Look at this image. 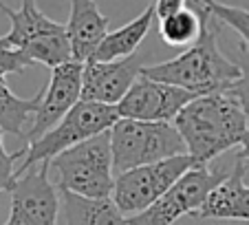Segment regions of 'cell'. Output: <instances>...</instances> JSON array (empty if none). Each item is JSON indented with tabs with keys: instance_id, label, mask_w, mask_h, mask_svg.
<instances>
[{
	"instance_id": "19",
	"label": "cell",
	"mask_w": 249,
	"mask_h": 225,
	"mask_svg": "<svg viewBox=\"0 0 249 225\" xmlns=\"http://www.w3.org/2000/svg\"><path fill=\"white\" fill-rule=\"evenodd\" d=\"M198 2L205 5L212 16H216V20L221 24H225L231 31L238 33L243 47L249 51V9L225 5V2H218V0H198Z\"/></svg>"
},
{
	"instance_id": "17",
	"label": "cell",
	"mask_w": 249,
	"mask_h": 225,
	"mask_svg": "<svg viewBox=\"0 0 249 225\" xmlns=\"http://www.w3.org/2000/svg\"><path fill=\"white\" fill-rule=\"evenodd\" d=\"M42 99V91L36 97H18L0 73V128L16 137H24V124L36 115Z\"/></svg>"
},
{
	"instance_id": "2",
	"label": "cell",
	"mask_w": 249,
	"mask_h": 225,
	"mask_svg": "<svg viewBox=\"0 0 249 225\" xmlns=\"http://www.w3.org/2000/svg\"><path fill=\"white\" fill-rule=\"evenodd\" d=\"M174 126L188 146V155L196 164H212L243 144L249 115L230 93H210L194 97L174 117Z\"/></svg>"
},
{
	"instance_id": "6",
	"label": "cell",
	"mask_w": 249,
	"mask_h": 225,
	"mask_svg": "<svg viewBox=\"0 0 249 225\" xmlns=\"http://www.w3.org/2000/svg\"><path fill=\"white\" fill-rule=\"evenodd\" d=\"M119 117L122 115H119L117 106H113V104L80 99L51 131H47L42 137L29 141L24 146V157L22 164L18 166V177L24 170L33 168L36 164L51 161L55 155H60L62 150L82 144V141L99 135V132L110 131Z\"/></svg>"
},
{
	"instance_id": "15",
	"label": "cell",
	"mask_w": 249,
	"mask_h": 225,
	"mask_svg": "<svg viewBox=\"0 0 249 225\" xmlns=\"http://www.w3.org/2000/svg\"><path fill=\"white\" fill-rule=\"evenodd\" d=\"M60 219L64 225H130L113 197L93 199L60 190Z\"/></svg>"
},
{
	"instance_id": "5",
	"label": "cell",
	"mask_w": 249,
	"mask_h": 225,
	"mask_svg": "<svg viewBox=\"0 0 249 225\" xmlns=\"http://www.w3.org/2000/svg\"><path fill=\"white\" fill-rule=\"evenodd\" d=\"M110 148L117 174L137 166L188 155V146L174 124L143 122L130 117H119L110 128Z\"/></svg>"
},
{
	"instance_id": "12",
	"label": "cell",
	"mask_w": 249,
	"mask_h": 225,
	"mask_svg": "<svg viewBox=\"0 0 249 225\" xmlns=\"http://www.w3.org/2000/svg\"><path fill=\"white\" fill-rule=\"evenodd\" d=\"M143 71V57L132 53L110 62L89 60L82 73V99L117 106Z\"/></svg>"
},
{
	"instance_id": "11",
	"label": "cell",
	"mask_w": 249,
	"mask_h": 225,
	"mask_svg": "<svg viewBox=\"0 0 249 225\" xmlns=\"http://www.w3.org/2000/svg\"><path fill=\"white\" fill-rule=\"evenodd\" d=\"M82 73H84V62L80 60H69L51 69V77H49V84L42 89V99H40V106L33 115V124L22 137L24 141H33L42 137L80 102Z\"/></svg>"
},
{
	"instance_id": "13",
	"label": "cell",
	"mask_w": 249,
	"mask_h": 225,
	"mask_svg": "<svg viewBox=\"0 0 249 225\" xmlns=\"http://www.w3.org/2000/svg\"><path fill=\"white\" fill-rule=\"evenodd\" d=\"M196 219L212 221H247L249 223V181L247 161L236 152L231 170L203 201Z\"/></svg>"
},
{
	"instance_id": "18",
	"label": "cell",
	"mask_w": 249,
	"mask_h": 225,
	"mask_svg": "<svg viewBox=\"0 0 249 225\" xmlns=\"http://www.w3.org/2000/svg\"><path fill=\"white\" fill-rule=\"evenodd\" d=\"M203 20L196 7H181L172 14L159 18V36L168 47L188 49L201 36Z\"/></svg>"
},
{
	"instance_id": "3",
	"label": "cell",
	"mask_w": 249,
	"mask_h": 225,
	"mask_svg": "<svg viewBox=\"0 0 249 225\" xmlns=\"http://www.w3.org/2000/svg\"><path fill=\"white\" fill-rule=\"evenodd\" d=\"M0 9L9 18V33L5 40L14 49L22 51L33 64L40 62L49 69H55L69 60H75L66 24L55 22L42 14L38 0H22L18 9L0 0Z\"/></svg>"
},
{
	"instance_id": "4",
	"label": "cell",
	"mask_w": 249,
	"mask_h": 225,
	"mask_svg": "<svg viewBox=\"0 0 249 225\" xmlns=\"http://www.w3.org/2000/svg\"><path fill=\"white\" fill-rule=\"evenodd\" d=\"M57 172V188L82 197L106 199L115 190V166L110 148V131L99 132L77 146L62 150L51 159Z\"/></svg>"
},
{
	"instance_id": "14",
	"label": "cell",
	"mask_w": 249,
	"mask_h": 225,
	"mask_svg": "<svg viewBox=\"0 0 249 225\" xmlns=\"http://www.w3.org/2000/svg\"><path fill=\"white\" fill-rule=\"evenodd\" d=\"M110 18L104 16L97 0H71V14L66 22V33L73 49V57L89 62L95 56L99 42L108 33Z\"/></svg>"
},
{
	"instance_id": "21",
	"label": "cell",
	"mask_w": 249,
	"mask_h": 225,
	"mask_svg": "<svg viewBox=\"0 0 249 225\" xmlns=\"http://www.w3.org/2000/svg\"><path fill=\"white\" fill-rule=\"evenodd\" d=\"M33 62L24 56L22 51L14 49L9 42L5 40V36L0 38V73L2 75H11V73H22L27 66H31Z\"/></svg>"
},
{
	"instance_id": "7",
	"label": "cell",
	"mask_w": 249,
	"mask_h": 225,
	"mask_svg": "<svg viewBox=\"0 0 249 225\" xmlns=\"http://www.w3.org/2000/svg\"><path fill=\"white\" fill-rule=\"evenodd\" d=\"M230 166H210L196 164L188 170L181 179L152 203L150 207L141 210L139 214L128 216L130 225H172L181 216L194 214L201 210L207 194L230 174Z\"/></svg>"
},
{
	"instance_id": "22",
	"label": "cell",
	"mask_w": 249,
	"mask_h": 225,
	"mask_svg": "<svg viewBox=\"0 0 249 225\" xmlns=\"http://www.w3.org/2000/svg\"><path fill=\"white\" fill-rule=\"evenodd\" d=\"M238 64H240V69H243V75H240V80L236 82L227 93L238 99V104L249 115V51H245V47L240 49V53H238Z\"/></svg>"
},
{
	"instance_id": "9",
	"label": "cell",
	"mask_w": 249,
	"mask_h": 225,
	"mask_svg": "<svg viewBox=\"0 0 249 225\" xmlns=\"http://www.w3.org/2000/svg\"><path fill=\"white\" fill-rule=\"evenodd\" d=\"M51 161L29 168L11 186V212L5 225H57L60 188L49 179Z\"/></svg>"
},
{
	"instance_id": "20",
	"label": "cell",
	"mask_w": 249,
	"mask_h": 225,
	"mask_svg": "<svg viewBox=\"0 0 249 225\" xmlns=\"http://www.w3.org/2000/svg\"><path fill=\"white\" fill-rule=\"evenodd\" d=\"M5 131L0 128V192H9L11 186L18 179V168H16V161L24 157V148L16 150V152H7L5 150V141H2Z\"/></svg>"
},
{
	"instance_id": "8",
	"label": "cell",
	"mask_w": 249,
	"mask_h": 225,
	"mask_svg": "<svg viewBox=\"0 0 249 225\" xmlns=\"http://www.w3.org/2000/svg\"><path fill=\"white\" fill-rule=\"evenodd\" d=\"M192 166H196V161L190 155H177L170 159H161L155 164L137 166L126 172H119L115 177L113 190L115 203L126 216L139 214L141 210L150 207Z\"/></svg>"
},
{
	"instance_id": "24",
	"label": "cell",
	"mask_w": 249,
	"mask_h": 225,
	"mask_svg": "<svg viewBox=\"0 0 249 225\" xmlns=\"http://www.w3.org/2000/svg\"><path fill=\"white\" fill-rule=\"evenodd\" d=\"M238 155L243 157L245 161H247V179H249V132L245 135L243 144H240V150H238Z\"/></svg>"
},
{
	"instance_id": "16",
	"label": "cell",
	"mask_w": 249,
	"mask_h": 225,
	"mask_svg": "<svg viewBox=\"0 0 249 225\" xmlns=\"http://www.w3.org/2000/svg\"><path fill=\"white\" fill-rule=\"evenodd\" d=\"M155 18H157V9H155V2H150L135 20H130L128 24L115 29V31L106 33L90 60L110 62V60H119V57L132 56V53L139 49V44L143 42V38L148 36Z\"/></svg>"
},
{
	"instance_id": "10",
	"label": "cell",
	"mask_w": 249,
	"mask_h": 225,
	"mask_svg": "<svg viewBox=\"0 0 249 225\" xmlns=\"http://www.w3.org/2000/svg\"><path fill=\"white\" fill-rule=\"evenodd\" d=\"M194 95L181 86L168 84L161 80H152L141 73L137 82L130 86L124 99L117 104L122 117L143 119V122H172L190 102Z\"/></svg>"
},
{
	"instance_id": "1",
	"label": "cell",
	"mask_w": 249,
	"mask_h": 225,
	"mask_svg": "<svg viewBox=\"0 0 249 225\" xmlns=\"http://www.w3.org/2000/svg\"><path fill=\"white\" fill-rule=\"evenodd\" d=\"M203 20L201 36L194 44H190L181 56L172 60L159 62V64L143 66L141 73L161 80L168 84L181 86L192 91L194 95H210V93H227L236 82L240 80L243 69L238 62L230 60L218 47V20L212 16L205 5L194 0Z\"/></svg>"
},
{
	"instance_id": "23",
	"label": "cell",
	"mask_w": 249,
	"mask_h": 225,
	"mask_svg": "<svg viewBox=\"0 0 249 225\" xmlns=\"http://www.w3.org/2000/svg\"><path fill=\"white\" fill-rule=\"evenodd\" d=\"M152 2H155V9H157V18H163V16L188 5V0H152Z\"/></svg>"
}]
</instances>
